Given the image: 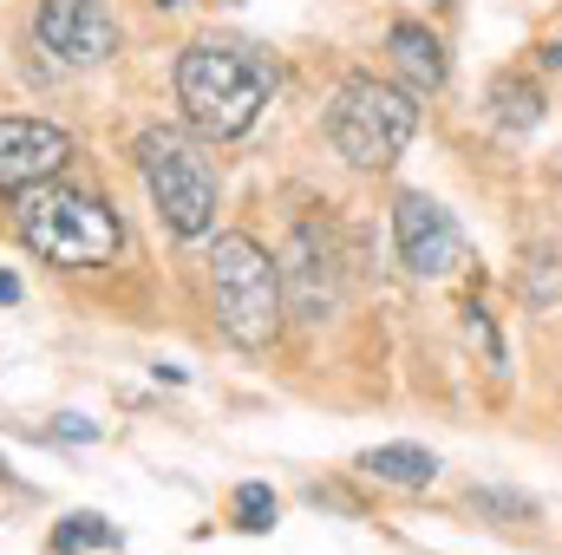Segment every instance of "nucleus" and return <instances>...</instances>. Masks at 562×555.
Segmentation results:
<instances>
[{
    "mask_svg": "<svg viewBox=\"0 0 562 555\" xmlns=\"http://www.w3.org/2000/svg\"><path fill=\"white\" fill-rule=\"evenodd\" d=\"M276 92V66L256 46H229V39H196L177 53V105L190 118V132L210 144H229L256 132L262 105Z\"/></svg>",
    "mask_w": 562,
    "mask_h": 555,
    "instance_id": "f257e3e1",
    "label": "nucleus"
},
{
    "mask_svg": "<svg viewBox=\"0 0 562 555\" xmlns=\"http://www.w3.org/2000/svg\"><path fill=\"white\" fill-rule=\"evenodd\" d=\"M13 229L33 256H46L53 269H105L125 256V223L112 203H99L92 190L46 177L33 190L13 196Z\"/></svg>",
    "mask_w": 562,
    "mask_h": 555,
    "instance_id": "f03ea898",
    "label": "nucleus"
},
{
    "mask_svg": "<svg viewBox=\"0 0 562 555\" xmlns=\"http://www.w3.org/2000/svg\"><path fill=\"white\" fill-rule=\"evenodd\" d=\"M138 177L144 196L157 209V223L177 236V242H203L216 236V203H223V183H216V163L203 157V144L177 125H150L138 138Z\"/></svg>",
    "mask_w": 562,
    "mask_h": 555,
    "instance_id": "7ed1b4c3",
    "label": "nucleus"
},
{
    "mask_svg": "<svg viewBox=\"0 0 562 555\" xmlns=\"http://www.w3.org/2000/svg\"><path fill=\"white\" fill-rule=\"evenodd\" d=\"M413 138H419V92H406L393 79L353 72L327 105V144L353 170H393Z\"/></svg>",
    "mask_w": 562,
    "mask_h": 555,
    "instance_id": "20e7f679",
    "label": "nucleus"
},
{
    "mask_svg": "<svg viewBox=\"0 0 562 555\" xmlns=\"http://www.w3.org/2000/svg\"><path fill=\"white\" fill-rule=\"evenodd\" d=\"M210 301H216V320L236 347L262 353L281 333V314H288V294H281V262L243 229L216 236L210 249Z\"/></svg>",
    "mask_w": 562,
    "mask_h": 555,
    "instance_id": "39448f33",
    "label": "nucleus"
},
{
    "mask_svg": "<svg viewBox=\"0 0 562 555\" xmlns=\"http://www.w3.org/2000/svg\"><path fill=\"white\" fill-rule=\"evenodd\" d=\"M33 46L46 53V66L59 72H92L112 59L119 26L105 13V0H40L33 13Z\"/></svg>",
    "mask_w": 562,
    "mask_h": 555,
    "instance_id": "423d86ee",
    "label": "nucleus"
},
{
    "mask_svg": "<svg viewBox=\"0 0 562 555\" xmlns=\"http://www.w3.org/2000/svg\"><path fill=\"white\" fill-rule=\"evenodd\" d=\"M393 249H400L406 275L419 281H445L464 269V229L425 190H400V203H393Z\"/></svg>",
    "mask_w": 562,
    "mask_h": 555,
    "instance_id": "0eeeda50",
    "label": "nucleus"
},
{
    "mask_svg": "<svg viewBox=\"0 0 562 555\" xmlns=\"http://www.w3.org/2000/svg\"><path fill=\"white\" fill-rule=\"evenodd\" d=\"M281 262V294L301 320H327L334 301H340V249L321 223H294L288 249L276 256Z\"/></svg>",
    "mask_w": 562,
    "mask_h": 555,
    "instance_id": "6e6552de",
    "label": "nucleus"
},
{
    "mask_svg": "<svg viewBox=\"0 0 562 555\" xmlns=\"http://www.w3.org/2000/svg\"><path fill=\"white\" fill-rule=\"evenodd\" d=\"M72 163V132L46 118H0V196H20Z\"/></svg>",
    "mask_w": 562,
    "mask_h": 555,
    "instance_id": "1a4fd4ad",
    "label": "nucleus"
},
{
    "mask_svg": "<svg viewBox=\"0 0 562 555\" xmlns=\"http://www.w3.org/2000/svg\"><path fill=\"white\" fill-rule=\"evenodd\" d=\"M386 53H393V72H400L406 92H438L445 72H451L438 33H425L419 20H393V26H386Z\"/></svg>",
    "mask_w": 562,
    "mask_h": 555,
    "instance_id": "9d476101",
    "label": "nucleus"
},
{
    "mask_svg": "<svg viewBox=\"0 0 562 555\" xmlns=\"http://www.w3.org/2000/svg\"><path fill=\"white\" fill-rule=\"evenodd\" d=\"M360 471H367L373 484H393V490H425V484L438 477V457H431L425 444H373V451L360 457Z\"/></svg>",
    "mask_w": 562,
    "mask_h": 555,
    "instance_id": "9b49d317",
    "label": "nucleus"
},
{
    "mask_svg": "<svg viewBox=\"0 0 562 555\" xmlns=\"http://www.w3.org/2000/svg\"><path fill=\"white\" fill-rule=\"evenodd\" d=\"M112 543H119V530L92 510L59 517V530H53V555H86V550H112Z\"/></svg>",
    "mask_w": 562,
    "mask_h": 555,
    "instance_id": "f8f14e48",
    "label": "nucleus"
},
{
    "mask_svg": "<svg viewBox=\"0 0 562 555\" xmlns=\"http://www.w3.org/2000/svg\"><path fill=\"white\" fill-rule=\"evenodd\" d=\"M464 503H471L484 523H530V517H537V497H524V490H497V484H471Z\"/></svg>",
    "mask_w": 562,
    "mask_h": 555,
    "instance_id": "ddd939ff",
    "label": "nucleus"
},
{
    "mask_svg": "<svg viewBox=\"0 0 562 555\" xmlns=\"http://www.w3.org/2000/svg\"><path fill=\"white\" fill-rule=\"evenodd\" d=\"M491 105H497V125H510V132H530V125L543 118V99H537V86H524V79H497V86H491Z\"/></svg>",
    "mask_w": 562,
    "mask_h": 555,
    "instance_id": "4468645a",
    "label": "nucleus"
},
{
    "mask_svg": "<svg viewBox=\"0 0 562 555\" xmlns=\"http://www.w3.org/2000/svg\"><path fill=\"white\" fill-rule=\"evenodd\" d=\"M229 517H236V530H249V536L276 530V490H269V484H236Z\"/></svg>",
    "mask_w": 562,
    "mask_h": 555,
    "instance_id": "2eb2a0df",
    "label": "nucleus"
},
{
    "mask_svg": "<svg viewBox=\"0 0 562 555\" xmlns=\"http://www.w3.org/2000/svg\"><path fill=\"white\" fill-rule=\"evenodd\" d=\"M464 333H471V340L491 353V373H510V353H504V340H497V327H491V314H484L477 301L464 307Z\"/></svg>",
    "mask_w": 562,
    "mask_h": 555,
    "instance_id": "dca6fc26",
    "label": "nucleus"
},
{
    "mask_svg": "<svg viewBox=\"0 0 562 555\" xmlns=\"http://www.w3.org/2000/svg\"><path fill=\"white\" fill-rule=\"evenodd\" d=\"M13 301H20V281H13L7 269H0V307H13Z\"/></svg>",
    "mask_w": 562,
    "mask_h": 555,
    "instance_id": "f3484780",
    "label": "nucleus"
},
{
    "mask_svg": "<svg viewBox=\"0 0 562 555\" xmlns=\"http://www.w3.org/2000/svg\"><path fill=\"white\" fill-rule=\"evenodd\" d=\"M543 66H550V72H562V39H550V46H543Z\"/></svg>",
    "mask_w": 562,
    "mask_h": 555,
    "instance_id": "a211bd4d",
    "label": "nucleus"
},
{
    "mask_svg": "<svg viewBox=\"0 0 562 555\" xmlns=\"http://www.w3.org/2000/svg\"><path fill=\"white\" fill-rule=\"evenodd\" d=\"M425 7H451V0H425Z\"/></svg>",
    "mask_w": 562,
    "mask_h": 555,
    "instance_id": "6ab92c4d",
    "label": "nucleus"
},
{
    "mask_svg": "<svg viewBox=\"0 0 562 555\" xmlns=\"http://www.w3.org/2000/svg\"><path fill=\"white\" fill-rule=\"evenodd\" d=\"M157 7H177V0H157Z\"/></svg>",
    "mask_w": 562,
    "mask_h": 555,
    "instance_id": "aec40b11",
    "label": "nucleus"
},
{
    "mask_svg": "<svg viewBox=\"0 0 562 555\" xmlns=\"http://www.w3.org/2000/svg\"><path fill=\"white\" fill-rule=\"evenodd\" d=\"M0 484H7V464H0Z\"/></svg>",
    "mask_w": 562,
    "mask_h": 555,
    "instance_id": "412c9836",
    "label": "nucleus"
}]
</instances>
